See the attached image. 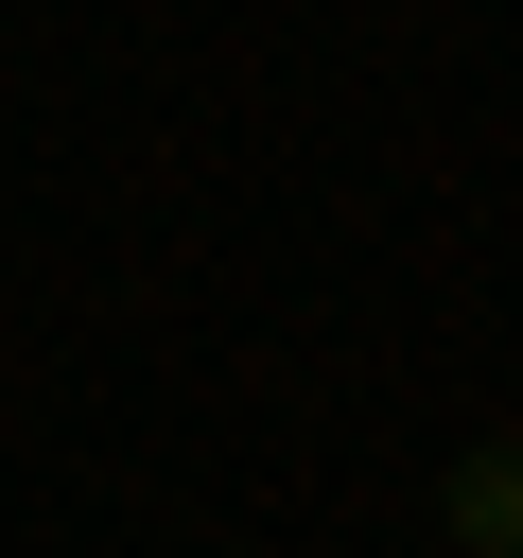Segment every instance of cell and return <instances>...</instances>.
Returning <instances> with one entry per match:
<instances>
[{"instance_id": "1", "label": "cell", "mask_w": 523, "mask_h": 558, "mask_svg": "<svg viewBox=\"0 0 523 558\" xmlns=\"http://www.w3.org/2000/svg\"><path fill=\"white\" fill-rule=\"evenodd\" d=\"M453 541H471V558H523V436L453 453Z\"/></svg>"}]
</instances>
